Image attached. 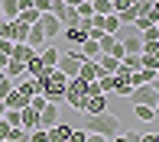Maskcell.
<instances>
[{"label": "cell", "instance_id": "16", "mask_svg": "<svg viewBox=\"0 0 159 142\" xmlns=\"http://www.w3.org/2000/svg\"><path fill=\"white\" fill-rule=\"evenodd\" d=\"M98 68H101V74H117L120 58H114V55H101V58H98Z\"/></svg>", "mask_w": 159, "mask_h": 142}, {"label": "cell", "instance_id": "13", "mask_svg": "<svg viewBox=\"0 0 159 142\" xmlns=\"http://www.w3.org/2000/svg\"><path fill=\"white\" fill-rule=\"evenodd\" d=\"M71 129H75V126H68V123H55L52 129H49V142H68Z\"/></svg>", "mask_w": 159, "mask_h": 142}, {"label": "cell", "instance_id": "14", "mask_svg": "<svg viewBox=\"0 0 159 142\" xmlns=\"http://www.w3.org/2000/svg\"><path fill=\"white\" fill-rule=\"evenodd\" d=\"M23 129L26 132H33V129H39V110H33V106H23Z\"/></svg>", "mask_w": 159, "mask_h": 142}, {"label": "cell", "instance_id": "4", "mask_svg": "<svg viewBox=\"0 0 159 142\" xmlns=\"http://www.w3.org/2000/svg\"><path fill=\"white\" fill-rule=\"evenodd\" d=\"M84 94H88V84L78 81V77H68V87H65V103L71 110H81L84 106Z\"/></svg>", "mask_w": 159, "mask_h": 142}, {"label": "cell", "instance_id": "11", "mask_svg": "<svg viewBox=\"0 0 159 142\" xmlns=\"http://www.w3.org/2000/svg\"><path fill=\"white\" fill-rule=\"evenodd\" d=\"M59 55H62V48L49 45V42H46V45L39 48V58H42V65H46V71H49V68H55V61H59Z\"/></svg>", "mask_w": 159, "mask_h": 142}, {"label": "cell", "instance_id": "38", "mask_svg": "<svg viewBox=\"0 0 159 142\" xmlns=\"http://www.w3.org/2000/svg\"><path fill=\"white\" fill-rule=\"evenodd\" d=\"M7 61H10V55H0V71L7 68Z\"/></svg>", "mask_w": 159, "mask_h": 142}, {"label": "cell", "instance_id": "29", "mask_svg": "<svg viewBox=\"0 0 159 142\" xmlns=\"http://www.w3.org/2000/svg\"><path fill=\"white\" fill-rule=\"evenodd\" d=\"M88 139V132L81 129V126H75V129H71V136H68V142H84Z\"/></svg>", "mask_w": 159, "mask_h": 142}, {"label": "cell", "instance_id": "18", "mask_svg": "<svg viewBox=\"0 0 159 142\" xmlns=\"http://www.w3.org/2000/svg\"><path fill=\"white\" fill-rule=\"evenodd\" d=\"M46 74V65H42V58H39V52L33 55L30 61H26V77H42Z\"/></svg>", "mask_w": 159, "mask_h": 142}, {"label": "cell", "instance_id": "35", "mask_svg": "<svg viewBox=\"0 0 159 142\" xmlns=\"http://www.w3.org/2000/svg\"><path fill=\"white\" fill-rule=\"evenodd\" d=\"M84 142H107L104 136H98V132H88V139H84Z\"/></svg>", "mask_w": 159, "mask_h": 142}, {"label": "cell", "instance_id": "28", "mask_svg": "<svg viewBox=\"0 0 159 142\" xmlns=\"http://www.w3.org/2000/svg\"><path fill=\"white\" fill-rule=\"evenodd\" d=\"M30 142H49V129H33L30 132Z\"/></svg>", "mask_w": 159, "mask_h": 142}, {"label": "cell", "instance_id": "17", "mask_svg": "<svg viewBox=\"0 0 159 142\" xmlns=\"http://www.w3.org/2000/svg\"><path fill=\"white\" fill-rule=\"evenodd\" d=\"M23 74H26V65H23V61H16V58H10V61H7V68H3V77L16 81V77H23Z\"/></svg>", "mask_w": 159, "mask_h": 142}, {"label": "cell", "instance_id": "42", "mask_svg": "<svg viewBox=\"0 0 159 142\" xmlns=\"http://www.w3.org/2000/svg\"><path fill=\"white\" fill-rule=\"evenodd\" d=\"M156 81H159V68H156Z\"/></svg>", "mask_w": 159, "mask_h": 142}, {"label": "cell", "instance_id": "34", "mask_svg": "<svg viewBox=\"0 0 159 142\" xmlns=\"http://www.w3.org/2000/svg\"><path fill=\"white\" fill-rule=\"evenodd\" d=\"M13 45H16V42H10V39H0V55H10V52H13Z\"/></svg>", "mask_w": 159, "mask_h": 142}, {"label": "cell", "instance_id": "8", "mask_svg": "<svg viewBox=\"0 0 159 142\" xmlns=\"http://www.w3.org/2000/svg\"><path fill=\"white\" fill-rule=\"evenodd\" d=\"M98 77H101V68H98V61L84 58V61H81V68H78V81L91 84V81H98Z\"/></svg>", "mask_w": 159, "mask_h": 142}, {"label": "cell", "instance_id": "31", "mask_svg": "<svg viewBox=\"0 0 159 142\" xmlns=\"http://www.w3.org/2000/svg\"><path fill=\"white\" fill-rule=\"evenodd\" d=\"M10 90H13V81H10V77H0V100H3Z\"/></svg>", "mask_w": 159, "mask_h": 142}, {"label": "cell", "instance_id": "30", "mask_svg": "<svg viewBox=\"0 0 159 142\" xmlns=\"http://www.w3.org/2000/svg\"><path fill=\"white\" fill-rule=\"evenodd\" d=\"M46 103H49V100H46V94H36V97H30V106H33V110H42Z\"/></svg>", "mask_w": 159, "mask_h": 142}, {"label": "cell", "instance_id": "20", "mask_svg": "<svg viewBox=\"0 0 159 142\" xmlns=\"http://www.w3.org/2000/svg\"><path fill=\"white\" fill-rule=\"evenodd\" d=\"M0 16L3 19H16L20 16V3L16 0H3V3H0Z\"/></svg>", "mask_w": 159, "mask_h": 142}, {"label": "cell", "instance_id": "10", "mask_svg": "<svg viewBox=\"0 0 159 142\" xmlns=\"http://www.w3.org/2000/svg\"><path fill=\"white\" fill-rule=\"evenodd\" d=\"M120 45H124V55H143V42H140V32L133 36H117Z\"/></svg>", "mask_w": 159, "mask_h": 142}, {"label": "cell", "instance_id": "40", "mask_svg": "<svg viewBox=\"0 0 159 142\" xmlns=\"http://www.w3.org/2000/svg\"><path fill=\"white\" fill-rule=\"evenodd\" d=\"M153 110H156V116H159V100H156V106H153Z\"/></svg>", "mask_w": 159, "mask_h": 142}, {"label": "cell", "instance_id": "33", "mask_svg": "<svg viewBox=\"0 0 159 142\" xmlns=\"http://www.w3.org/2000/svg\"><path fill=\"white\" fill-rule=\"evenodd\" d=\"M0 39H10V19H0Z\"/></svg>", "mask_w": 159, "mask_h": 142}, {"label": "cell", "instance_id": "27", "mask_svg": "<svg viewBox=\"0 0 159 142\" xmlns=\"http://www.w3.org/2000/svg\"><path fill=\"white\" fill-rule=\"evenodd\" d=\"M7 142H30V132L23 129V126H13V132H10V139Z\"/></svg>", "mask_w": 159, "mask_h": 142}, {"label": "cell", "instance_id": "26", "mask_svg": "<svg viewBox=\"0 0 159 142\" xmlns=\"http://www.w3.org/2000/svg\"><path fill=\"white\" fill-rule=\"evenodd\" d=\"M3 123H10V126H23V113H20V110H7V113H3Z\"/></svg>", "mask_w": 159, "mask_h": 142}, {"label": "cell", "instance_id": "7", "mask_svg": "<svg viewBox=\"0 0 159 142\" xmlns=\"http://www.w3.org/2000/svg\"><path fill=\"white\" fill-rule=\"evenodd\" d=\"M55 123H62V116H59V103H46L39 110V129H52Z\"/></svg>", "mask_w": 159, "mask_h": 142}, {"label": "cell", "instance_id": "36", "mask_svg": "<svg viewBox=\"0 0 159 142\" xmlns=\"http://www.w3.org/2000/svg\"><path fill=\"white\" fill-rule=\"evenodd\" d=\"M16 3H20V10H30V6H33V0H16Z\"/></svg>", "mask_w": 159, "mask_h": 142}, {"label": "cell", "instance_id": "5", "mask_svg": "<svg viewBox=\"0 0 159 142\" xmlns=\"http://www.w3.org/2000/svg\"><path fill=\"white\" fill-rule=\"evenodd\" d=\"M127 100L133 103V106H156L159 94H156V87H153V84H140V87H133V90L127 94Z\"/></svg>", "mask_w": 159, "mask_h": 142}, {"label": "cell", "instance_id": "32", "mask_svg": "<svg viewBox=\"0 0 159 142\" xmlns=\"http://www.w3.org/2000/svg\"><path fill=\"white\" fill-rule=\"evenodd\" d=\"M49 6H52V0H33V10L39 13H49Z\"/></svg>", "mask_w": 159, "mask_h": 142}, {"label": "cell", "instance_id": "37", "mask_svg": "<svg viewBox=\"0 0 159 142\" xmlns=\"http://www.w3.org/2000/svg\"><path fill=\"white\" fill-rule=\"evenodd\" d=\"M143 142H159V132H153V136H143Z\"/></svg>", "mask_w": 159, "mask_h": 142}, {"label": "cell", "instance_id": "3", "mask_svg": "<svg viewBox=\"0 0 159 142\" xmlns=\"http://www.w3.org/2000/svg\"><path fill=\"white\" fill-rule=\"evenodd\" d=\"M81 61H84V55L78 52V48H65V52L59 55V61H55V68H59L65 77H78V68H81Z\"/></svg>", "mask_w": 159, "mask_h": 142}, {"label": "cell", "instance_id": "41", "mask_svg": "<svg viewBox=\"0 0 159 142\" xmlns=\"http://www.w3.org/2000/svg\"><path fill=\"white\" fill-rule=\"evenodd\" d=\"M153 87H156V94H159V81H153Z\"/></svg>", "mask_w": 159, "mask_h": 142}, {"label": "cell", "instance_id": "21", "mask_svg": "<svg viewBox=\"0 0 159 142\" xmlns=\"http://www.w3.org/2000/svg\"><path fill=\"white\" fill-rule=\"evenodd\" d=\"M91 6H94V16H107V13H114V3H111V0H91Z\"/></svg>", "mask_w": 159, "mask_h": 142}, {"label": "cell", "instance_id": "19", "mask_svg": "<svg viewBox=\"0 0 159 142\" xmlns=\"http://www.w3.org/2000/svg\"><path fill=\"white\" fill-rule=\"evenodd\" d=\"M33 55H36V52L26 45V42H16V45H13V52H10V58H16V61H23V65H26Z\"/></svg>", "mask_w": 159, "mask_h": 142}, {"label": "cell", "instance_id": "43", "mask_svg": "<svg viewBox=\"0 0 159 142\" xmlns=\"http://www.w3.org/2000/svg\"><path fill=\"white\" fill-rule=\"evenodd\" d=\"M0 77H3V71H0Z\"/></svg>", "mask_w": 159, "mask_h": 142}, {"label": "cell", "instance_id": "44", "mask_svg": "<svg viewBox=\"0 0 159 142\" xmlns=\"http://www.w3.org/2000/svg\"><path fill=\"white\" fill-rule=\"evenodd\" d=\"M0 3H3V0H0Z\"/></svg>", "mask_w": 159, "mask_h": 142}, {"label": "cell", "instance_id": "6", "mask_svg": "<svg viewBox=\"0 0 159 142\" xmlns=\"http://www.w3.org/2000/svg\"><path fill=\"white\" fill-rule=\"evenodd\" d=\"M36 26L42 29V36H46L49 42H52L55 36H62V23H59V19L52 16V13H42V16H39V23H36Z\"/></svg>", "mask_w": 159, "mask_h": 142}, {"label": "cell", "instance_id": "39", "mask_svg": "<svg viewBox=\"0 0 159 142\" xmlns=\"http://www.w3.org/2000/svg\"><path fill=\"white\" fill-rule=\"evenodd\" d=\"M3 113H7V103H3V100H0V119H3Z\"/></svg>", "mask_w": 159, "mask_h": 142}, {"label": "cell", "instance_id": "2", "mask_svg": "<svg viewBox=\"0 0 159 142\" xmlns=\"http://www.w3.org/2000/svg\"><path fill=\"white\" fill-rule=\"evenodd\" d=\"M78 126H81L84 132H98V136H104V139H114V136L120 132V119L114 116V113H107V110H104V113H91V116H84Z\"/></svg>", "mask_w": 159, "mask_h": 142}, {"label": "cell", "instance_id": "45", "mask_svg": "<svg viewBox=\"0 0 159 142\" xmlns=\"http://www.w3.org/2000/svg\"><path fill=\"white\" fill-rule=\"evenodd\" d=\"M111 3H114V0H111Z\"/></svg>", "mask_w": 159, "mask_h": 142}, {"label": "cell", "instance_id": "9", "mask_svg": "<svg viewBox=\"0 0 159 142\" xmlns=\"http://www.w3.org/2000/svg\"><path fill=\"white\" fill-rule=\"evenodd\" d=\"M104 110H107V94L84 97V106H81V113H84V116H91V113H104Z\"/></svg>", "mask_w": 159, "mask_h": 142}, {"label": "cell", "instance_id": "23", "mask_svg": "<svg viewBox=\"0 0 159 142\" xmlns=\"http://www.w3.org/2000/svg\"><path fill=\"white\" fill-rule=\"evenodd\" d=\"M133 116L143 119V123H149V119L156 116V110H153V106H133Z\"/></svg>", "mask_w": 159, "mask_h": 142}, {"label": "cell", "instance_id": "22", "mask_svg": "<svg viewBox=\"0 0 159 142\" xmlns=\"http://www.w3.org/2000/svg\"><path fill=\"white\" fill-rule=\"evenodd\" d=\"M39 16H42V13H39V10H33V6H30V10H20V16H16V19H23L26 26H36V23H39Z\"/></svg>", "mask_w": 159, "mask_h": 142}, {"label": "cell", "instance_id": "15", "mask_svg": "<svg viewBox=\"0 0 159 142\" xmlns=\"http://www.w3.org/2000/svg\"><path fill=\"white\" fill-rule=\"evenodd\" d=\"M26 36H30V26L23 19H10V39L13 42H26Z\"/></svg>", "mask_w": 159, "mask_h": 142}, {"label": "cell", "instance_id": "24", "mask_svg": "<svg viewBox=\"0 0 159 142\" xmlns=\"http://www.w3.org/2000/svg\"><path fill=\"white\" fill-rule=\"evenodd\" d=\"M75 13H78V19H91V16H94V6H91L88 0H81V3L75 6Z\"/></svg>", "mask_w": 159, "mask_h": 142}, {"label": "cell", "instance_id": "12", "mask_svg": "<svg viewBox=\"0 0 159 142\" xmlns=\"http://www.w3.org/2000/svg\"><path fill=\"white\" fill-rule=\"evenodd\" d=\"M130 90H133V84H130V74H114V94H111V97H124V100H127Z\"/></svg>", "mask_w": 159, "mask_h": 142}, {"label": "cell", "instance_id": "25", "mask_svg": "<svg viewBox=\"0 0 159 142\" xmlns=\"http://www.w3.org/2000/svg\"><path fill=\"white\" fill-rule=\"evenodd\" d=\"M107 142H143L140 132H117L114 139H107Z\"/></svg>", "mask_w": 159, "mask_h": 142}, {"label": "cell", "instance_id": "1", "mask_svg": "<svg viewBox=\"0 0 159 142\" xmlns=\"http://www.w3.org/2000/svg\"><path fill=\"white\" fill-rule=\"evenodd\" d=\"M33 81L39 84V94H46V100H49V103H62V100H65L68 77H65L59 68H49L42 77H33Z\"/></svg>", "mask_w": 159, "mask_h": 142}]
</instances>
